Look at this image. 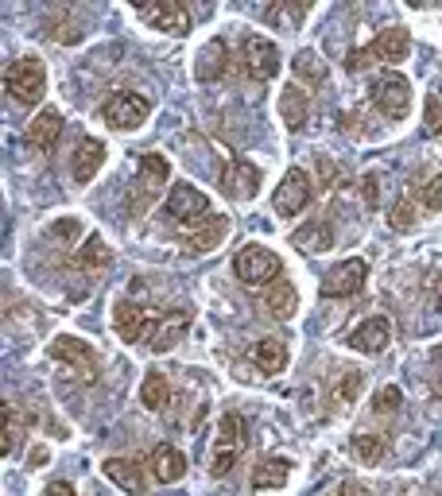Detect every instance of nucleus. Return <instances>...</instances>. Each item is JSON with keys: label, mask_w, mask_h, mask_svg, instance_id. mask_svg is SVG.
Segmentation results:
<instances>
[{"label": "nucleus", "mask_w": 442, "mask_h": 496, "mask_svg": "<svg viewBox=\"0 0 442 496\" xmlns=\"http://www.w3.org/2000/svg\"><path fill=\"white\" fill-rule=\"evenodd\" d=\"M187 326H190V315L187 310H179V318L171 322V315L167 318H160V330H155V337H152V354H171V349L183 342V334H187Z\"/></svg>", "instance_id": "a878e982"}, {"label": "nucleus", "mask_w": 442, "mask_h": 496, "mask_svg": "<svg viewBox=\"0 0 442 496\" xmlns=\"http://www.w3.org/2000/svg\"><path fill=\"white\" fill-rule=\"evenodd\" d=\"M288 477H291V462L288 458H264L256 465V473H253V489H283L288 485Z\"/></svg>", "instance_id": "bb28decb"}, {"label": "nucleus", "mask_w": 442, "mask_h": 496, "mask_svg": "<svg viewBox=\"0 0 442 496\" xmlns=\"http://www.w3.org/2000/svg\"><path fill=\"white\" fill-rule=\"evenodd\" d=\"M253 364L264 376H276L283 372V364H288V345L280 342V337H264V342L253 345Z\"/></svg>", "instance_id": "b1692460"}, {"label": "nucleus", "mask_w": 442, "mask_h": 496, "mask_svg": "<svg viewBox=\"0 0 442 496\" xmlns=\"http://www.w3.org/2000/svg\"><path fill=\"white\" fill-rule=\"evenodd\" d=\"M365 280H369L365 260H342V264L327 271V280H322V299H349L365 287Z\"/></svg>", "instance_id": "4468645a"}, {"label": "nucleus", "mask_w": 442, "mask_h": 496, "mask_svg": "<svg viewBox=\"0 0 442 496\" xmlns=\"http://www.w3.org/2000/svg\"><path fill=\"white\" fill-rule=\"evenodd\" d=\"M280 116H283V124H288L291 133L307 128V121H310V97H307L303 86L291 82V86L280 94Z\"/></svg>", "instance_id": "4be33fe9"}, {"label": "nucleus", "mask_w": 442, "mask_h": 496, "mask_svg": "<svg viewBox=\"0 0 442 496\" xmlns=\"http://www.w3.org/2000/svg\"><path fill=\"white\" fill-rule=\"evenodd\" d=\"M113 326H116V334H121L128 345H152L155 330H160V318H155L152 310L136 307L133 299H121V303L113 307Z\"/></svg>", "instance_id": "6e6552de"}, {"label": "nucleus", "mask_w": 442, "mask_h": 496, "mask_svg": "<svg viewBox=\"0 0 442 496\" xmlns=\"http://www.w3.org/2000/svg\"><path fill=\"white\" fill-rule=\"evenodd\" d=\"M388 225H392L396 233H411V229H415V202H411V198L396 202L392 214H388Z\"/></svg>", "instance_id": "e433bc0d"}, {"label": "nucleus", "mask_w": 442, "mask_h": 496, "mask_svg": "<svg viewBox=\"0 0 442 496\" xmlns=\"http://www.w3.org/2000/svg\"><path fill=\"white\" fill-rule=\"evenodd\" d=\"M51 357L62 361V364H70L74 372H82V381L86 384H94L97 381V357H94V349H89L86 342H78V337H55L51 342Z\"/></svg>", "instance_id": "2eb2a0df"}, {"label": "nucleus", "mask_w": 442, "mask_h": 496, "mask_svg": "<svg viewBox=\"0 0 442 496\" xmlns=\"http://www.w3.org/2000/svg\"><path fill=\"white\" fill-rule=\"evenodd\" d=\"M5 89L16 106H39V97L47 94V70L39 59H16L5 70Z\"/></svg>", "instance_id": "20e7f679"}, {"label": "nucleus", "mask_w": 442, "mask_h": 496, "mask_svg": "<svg viewBox=\"0 0 442 496\" xmlns=\"http://www.w3.org/2000/svg\"><path fill=\"white\" fill-rule=\"evenodd\" d=\"M101 473H106L116 489H124L128 496H148V481H144V469L133 458H106L101 462Z\"/></svg>", "instance_id": "a211bd4d"}, {"label": "nucleus", "mask_w": 442, "mask_h": 496, "mask_svg": "<svg viewBox=\"0 0 442 496\" xmlns=\"http://www.w3.org/2000/svg\"><path fill=\"white\" fill-rule=\"evenodd\" d=\"M431 303H435V310H442V271L435 276V291H431Z\"/></svg>", "instance_id": "49530a36"}, {"label": "nucleus", "mask_w": 442, "mask_h": 496, "mask_svg": "<svg viewBox=\"0 0 442 496\" xmlns=\"http://www.w3.org/2000/svg\"><path fill=\"white\" fill-rule=\"evenodd\" d=\"M408 51H411V35L408 28H388L373 39L369 47H357V51H349L345 55V70L349 74H361V70H369L373 62H404L408 59Z\"/></svg>", "instance_id": "f257e3e1"}, {"label": "nucleus", "mask_w": 442, "mask_h": 496, "mask_svg": "<svg viewBox=\"0 0 442 496\" xmlns=\"http://www.w3.org/2000/svg\"><path fill=\"white\" fill-rule=\"evenodd\" d=\"M291 241H295L299 248H307V253H327V248L334 244V233H330L327 221H310V225H303V229L291 233Z\"/></svg>", "instance_id": "cd10ccee"}, {"label": "nucleus", "mask_w": 442, "mask_h": 496, "mask_svg": "<svg viewBox=\"0 0 442 496\" xmlns=\"http://www.w3.org/2000/svg\"><path fill=\"white\" fill-rule=\"evenodd\" d=\"M310 198H315V182H310V175L303 171V167H291V171L283 175V182L276 187L272 210H276L280 217H299L310 206Z\"/></svg>", "instance_id": "9d476101"}, {"label": "nucleus", "mask_w": 442, "mask_h": 496, "mask_svg": "<svg viewBox=\"0 0 442 496\" xmlns=\"http://www.w3.org/2000/svg\"><path fill=\"white\" fill-rule=\"evenodd\" d=\"M148 469L160 485H175V481L187 477V454L171 446V442H160V446L148 454Z\"/></svg>", "instance_id": "dca6fc26"}, {"label": "nucleus", "mask_w": 442, "mask_h": 496, "mask_svg": "<svg viewBox=\"0 0 442 496\" xmlns=\"http://www.w3.org/2000/svg\"><path fill=\"white\" fill-rule=\"evenodd\" d=\"M136 12L155 32H167V35H179V39L190 32V12L179 5V0H152V5H136Z\"/></svg>", "instance_id": "ddd939ff"}, {"label": "nucleus", "mask_w": 442, "mask_h": 496, "mask_svg": "<svg viewBox=\"0 0 442 496\" xmlns=\"http://www.w3.org/2000/svg\"><path fill=\"white\" fill-rule=\"evenodd\" d=\"M167 179H171V167H167L163 155H140V171H136V182H133V190H128V214L133 217H144L148 214V206L160 198V190L167 187Z\"/></svg>", "instance_id": "f03ea898"}, {"label": "nucleus", "mask_w": 442, "mask_h": 496, "mask_svg": "<svg viewBox=\"0 0 442 496\" xmlns=\"http://www.w3.org/2000/svg\"><path fill=\"white\" fill-rule=\"evenodd\" d=\"M221 194L233 202H253L260 194V167L249 163V160H229L221 167Z\"/></svg>", "instance_id": "f8f14e48"}, {"label": "nucleus", "mask_w": 442, "mask_h": 496, "mask_svg": "<svg viewBox=\"0 0 442 496\" xmlns=\"http://www.w3.org/2000/svg\"><path fill=\"white\" fill-rule=\"evenodd\" d=\"M337 496H369V492H365V485H357V481H342Z\"/></svg>", "instance_id": "c03bdc74"}, {"label": "nucleus", "mask_w": 442, "mask_h": 496, "mask_svg": "<svg viewBox=\"0 0 442 496\" xmlns=\"http://www.w3.org/2000/svg\"><path fill=\"white\" fill-rule=\"evenodd\" d=\"M342 124H345V136H365V121H361V116H354V113H342Z\"/></svg>", "instance_id": "37998d69"}, {"label": "nucleus", "mask_w": 442, "mask_h": 496, "mask_svg": "<svg viewBox=\"0 0 442 496\" xmlns=\"http://www.w3.org/2000/svg\"><path fill=\"white\" fill-rule=\"evenodd\" d=\"M233 271H237V280L244 287H272L283 276V260L272 253V248L249 244L237 253V260H233Z\"/></svg>", "instance_id": "39448f33"}, {"label": "nucleus", "mask_w": 442, "mask_h": 496, "mask_svg": "<svg viewBox=\"0 0 442 496\" xmlns=\"http://www.w3.org/2000/svg\"><path fill=\"white\" fill-rule=\"evenodd\" d=\"M349 450H354V458H357L361 465H376V462L384 458V438H381V435H357Z\"/></svg>", "instance_id": "473e14b6"}, {"label": "nucleus", "mask_w": 442, "mask_h": 496, "mask_svg": "<svg viewBox=\"0 0 442 496\" xmlns=\"http://www.w3.org/2000/svg\"><path fill=\"white\" fill-rule=\"evenodd\" d=\"M43 496H78V492H74V489L67 485V481H55V485H51V489H47Z\"/></svg>", "instance_id": "a18cd8bd"}, {"label": "nucleus", "mask_w": 442, "mask_h": 496, "mask_svg": "<svg viewBox=\"0 0 442 496\" xmlns=\"http://www.w3.org/2000/svg\"><path fill=\"white\" fill-rule=\"evenodd\" d=\"M241 62H244V74L253 78V82H272V78L280 74L283 59H280V47L272 43L264 35H249L241 47Z\"/></svg>", "instance_id": "9b49d317"}, {"label": "nucleus", "mask_w": 442, "mask_h": 496, "mask_svg": "<svg viewBox=\"0 0 442 496\" xmlns=\"http://www.w3.org/2000/svg\"><path fill=\"white\" fill-rule=\"evenodd\" d=\"M167 396H171V384H167V376L163 372H148L144 376V384H140V403H144L148 411H160Z\"/></svg>", "instance_id": "c756f323"}, {"label": "nucleus", "mask_w": 442, "mask_h": 496, "mask_svg": "<svg viewBox=\"0 0 442 496\" xmlns=\"http://www.w3.org/2000/svg\"><path fill=\"white\" fill-rule=\"evenodd\" d=\"M163 210L175 225H183V233H187V229L202 225V221L210 217V198H206L202 190H194L190 182H171V194H167Z\"/></svg>", "instance_id": "0eeeda50"}, {"label": "nucleus", "mask_w": 442, "mask_h": 496, "mask_svg": "<svg viewBox=\"0 0 442 496\" xmlns=\"http://www.w3.org/2000/svg\"><path fill=\"white\" fill-rule=\"evenodd\" d=\"M291 70H295V78H303L307 86H327V62H322L315 51H299L295 55V62H291Z\"/></svg>", "instance_id": "c85d7f7f"}, {"label": "nucleus", "mask_w": 442, "mask_h": 496, "mask_svg": "<svg viewBox=\"0 0 442 496\" xmlns=\"http://www.w3.org/2000/svg\"><path fill=\"white\" fill-rule=\"evenodd\" d=\"M59 136H62V113H59V109H43V113H39L35 121L28 124V143H32L35 152H43V155L55 152Z\"/></svg>", "instance_id": "412c9836"}, {"label": "nucleus", "mask_w": 442, "mask_h": 496, "mask_svg": "<svg viewBox=\"0 0 442 496\" xmlns=\"http://www.w3.org/2000/svg\"><path fill=\"white\" fill-rule=\"evenodd\" d=\"M47 35L55 39V43H82V23H74V20H47Z\"/></svg>", "instance_id": "f704fd0d"}, {"label": "nucleus", "mask_w": 442, "mask_h": 496, "mask_svg": "<svg viewBox=\"0 0 442 496\" xmlns=\"http://www.w3.org/2000/svg\"><path fill=\"white\" fill-rule=\"evenodd\" d=\"M0 415H5V438H0V454H5V458H12V450H16V423H12V403H5V408H0Z\"/></svg>", "instance_id": "58836bf2"}, {"label": "nucleus", "mask_w": 442, "mask_h": 496, "mask_svg": "<svg viewBox=\"0 0 442 496\" xmlns=\"http://www.w3.org/2000/svg\"><path fill=\"white\" fill-rule=\"evenodd\" d=\"M307 16V5H295V0H288V5H268L264 8V23H276V28H295L299 20Z\"/></svg>", "instance_id": "2f4dec72"}, {"label": "nucleus", "mask_w": 442, "mask_h": 496, "mask_svg": "<svg viewBox=\"0 0 442 496\" xmlns=\"http://www.w3.org/2000/svg\"><path fill=\"white\" fill-rule=\"evenodd\" d=\"M264 307L272 310V315H276L280 322H288L291 315H295V307H299V295H295V283L291 280H276V283H272L268 287V291H264Z\"/></svg>", "instance_id": "393cba45"}, {"label": "nucleus", "mask_w": 442, "mask_h": 496, "mask_svg": "<svg viewBox=\"0 0 442 496\" xmlns=\"http://www.w3.org/2000/svg\"><path fill=\"white\" fill-rule=\"evenodd\" d=\"M388 342H392V326H388V318H369V322H361L354 334L345 337V345L349 349H357V354H384Z\"/></svg>", "instance_id": "6ab92c4d"}, {"label": "nucleus", "mask_w": 442, "mask_h": 496, "mask_svg": "<svg viewBox=\"0 0 442 496\" xmlns=\"http://www.w3.org/2000/svg\"><path fill=\"white\" fill-rule=\"evenodd\" d=\"M229 70V47L221 43V39H210L202 51H198V59H194V78L198 82H221Z\"/></svg>", "instance_id": "aec40b11"}, {"label": "nucleus", "mask_w": 442, "mask_h": 496, "mask_svg": "<svg viewBox=\"0 0 442 496\" xmlns=\"http://www.w3.org/2000/svg\"><path fill=\"white\" fill-rule=\"evenodd\" d=\"M318 179H322V187H327V190H334V187H337V167L327 160V155H322V160H318Z\"/></svg>", "instance_id": "79ce46f5"}, {"label": "nucleus", "mask_w": 442, "mask_h": 496, "mask_svg": "<svg viewBox=\"0 0 442 496\" xmlns=\"http://www.w3.org/2000/svg\"><path fill=\"white\" fill-rule=\"evenodd\" d=\"M361 194H365V206H369V210H376V206H381V175L369 171L365 179H361Z\"/></svg>", "instance_id": "a19ab883"}, {"label": "nucleus", "mask_w": 442, "mask_h": 496, "mask_svg": "<svg viewBox=\"0 0 442 496\" xmlns=\"http://www.w3.org/2000/svg\"><path fill=\"white\" fill-rule=\"evenodd\" d=\"M361 384H365V376H361V372H345L342 384L334 388V400H337V403H354V400L361 396Z\"/></svg>", "instance_id": "4c0bfd02"}, {"label": "nucleus", "mask_w": 442, "mask_h": 496, "mask_svg": "<svg viewBox=\"0 0 442 496\" xmlns=\"http://www.w3.org/2000/svg\"><path fill=\"white\" fill-rule=\"evenodd\" d=\"M415 194H419V206H423V210L442 214V171H435V175L427 179V182H423V187L415 190Z\"/></svg>", "instance_id": "72a5a7b5"}, {"label": "nucleus", "mask_w": 442, "mask_h": 496, "mask_svg": "<svg viewBox=\"0 0 442 496\" xmlns=\"http://www.w3.org/2000/svg\"><path fill=\"white\" fill-rule=\"evenodd\" d=\"M78 268H86V271L109 268V248H106V241H101L97 233L86 241V248H78Z\"/></svg>", "instance_id": "7c9ffc66"}, {"label": "nucleus", "mask_w": 442, "mask_h": 496, "mask_svg": "<svg viewBox=\"0 0 442 496\" xmlns=\"http://www.w3.org/2000/svg\"><path fill=\"white\" fill-rule=\"evenodd\" d=\"M400 403H404V391H400L396 384H384V388L373 396V411H376V415H396Z\"/></svg>", "instance_id": "c9c22d12"}, {"label": "nucleus", "mask_w": 442, "mask_h": 496, "mask_svg": "<svg viewBox=\"0 0 442 496\" xmlns=\"http://www.w3.org/2000/svg\"><path fill=\"white\" fill-rule=\"evenodd\" d=\"M101 116H106V124L116 128V133H133V128H140L152 116V101L144 94H133V89H116V94L106 97Z\"/></svg>", "instance_id": "423d86ee"}, {"label": "nucleus", "mask_w": 442, "mask_h": 496, "mask_svg": "<svg viewBox=\"0 0 442 496\" xmlns=\"http://www.w3.org/2000/svg\"><path fill=\"white\" fill-rule=\"evenodd\" d=\"M226 233H229V221L221 217V214H210V217L202 221V225L187 229L179 241H183V253H194V256H198V253H214V248L226 241Z\"/></svg>", "instance_id": "f3484780"}, {"label": "nucleus", "mask_w": 442, "mask_h": 496, "mask_svg": "<svg viewBox=\"0 0 442 496\" xmlns=\"http://www.w3.org/2000/svg\"><path fill=\"white\" fill-rule=\"evenodd\" d=\"M101 163H106V143H101V140H82V143H78L74 167H70L78 187H86V182L101 171Z\"/></svg>", "instance_id": "5701e85b"}, {"label": "nucleus", "mask_w": 442, "mask_h": 496, "mask_svg": "<svg viewBox=\"0 0 442 496\" xmlns=\"http://www.w3.org/2000/svg\"><path fill=\"white\" fill-rule=\"evenodd\" d=\"M244 450V419L237 411H226L217 423V446H214V462H210V473L214 477H226L233 462L241 458Z\"/></svg>", "instance_id": "1a4fd4ad"}, {"label": "nucleus", "mask_w": 442, "mask_h": 496, "mask_svg": "<svg viewBox=\"0 0 442 496\" xmlns=\"http://www.w3.org/2000/svg\"><path fill=\"white\" fill-rule=\"evenodd\" d=\"M423 124H427V133H431V136H442V101H438V97H427Z\"/></svg>", "instance_id": "ea45409f"}, {"label": "nucleus", "mask_w": 442, "mask_h": 496, "mask_svg": "<svg viewBox=\"0 0 442 496\" xmlns=\"http://www.w3.org/2000/svg\"><path fill=\"white\" fill-rule=\"evenodd\" d=\"M369 97L384 121H404L411 113V82L400 70H381L369 86Z\"/></svg>", "instance_id": "7ed1b4c3"}]
</instances>
